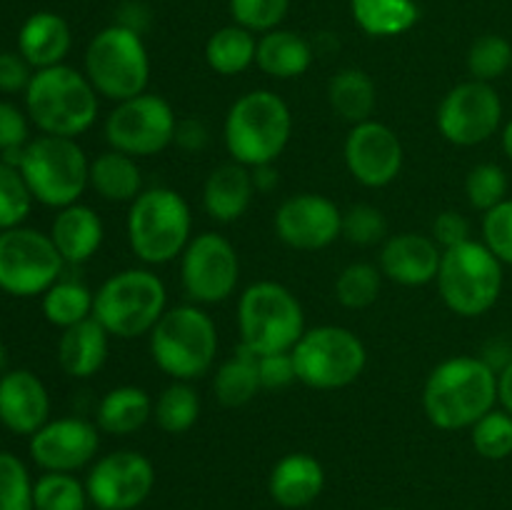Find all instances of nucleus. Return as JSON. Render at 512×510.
I'll return each instance as SVG.
<instances>
[{
	"instance_id": "obj_1",
	"label": "nucleus",
	"mask_w": 512,
	"mask_h": 510,
	"mask_svg": "<svg viewBox=\"0 0 512 510\" xmlns=\"http://www.w3.org/2000/svg\"><path fill=\"white\" fill-rule=\"evenodd\" d=\"M498 403V373L475 355H455L430 370L423 388L425 418L440 430L473 428Z\"/></svg>"
},
{
	"instance_id": "obj_2",
	"label": "nucleus",
	"mask_w": 512,
	"mask_h": 510,
	"mask_svg": "<svg viewBox=\"0 0 512 510\" xmlns=\"http://www.w3.org/2000/svg\"><path fill=\"white\" fill-rule=\"evenodd\" d=\"M293 135V113L273 90H250L230 105L223 140L230 158L245 168L275 163Z\"/></svg>"
},
{
	"instance_id": "obj_3",
	"label": "nucleus",
	"mask_w": 512,
	"mask_h": 510,
	"mask_svg": "<svg viewBox=\"0 0 512 510\" xmlns=\"http://www.w3.org/2000/svg\"><path fill=\"white\" fill-rule=\"evenodd\" d=\"M25 108L43 135L78 138L98 120V93L88 75L60 63L35 70L25 90Z\"/></svg>"
},
{
	"instance_id": "obj_4",
	"label": "nucleus",
	"mask_w": 512,
	"mask_h": 510,
	"mask_svg": "<svg viewBox=\"0 0 512 510\" xmlns=\"http://www.w3.org/2000/svg\"><path fill=\"white\" fill-rule=\"evenodd\" d=\"M150 355L168 378L185 383L203 378L218 358L215 320L195 303L168 308L150 330Z\"/></svg>"
},
{
	"instance_id": "obj_5",
	"label": "nucleus",
	"mask_w": 512,
	"mask_h": 510,
	"mask_svg": "<svg viewBox=\"0 0 512 510\" xmlns=\"http://www.w3.org/2000/svg\"><path fill=\"white\" fill-rule=\"evenodd\" d=\"M128 245L135 258L145 265H165L180 258L193 238V213L178 190L145 188L130 203Z\"/></svg>"
},
{
	"instance_id": "obj_6",
	"label": "nucleus",
	"mask_w": 512,
	"mask_h": 510,
	"mask_svg": "<svg viewBox=\"0 0 512 510\" xmlns=\"http://www.w3.org/2000/svg\"><path fill=\"white\" fill-rule=\"evenodd\" d=\"M298 295L275 280H258L238 298L240 345L255 355L290 353L305 333Z\"/></svg>"
},
{
	"instance_id": "obj_7",
	"label": "nucleus",
	"mask_w": 512,
	"mask_h": 510,
	"mask_svg": "<svg viewBox=\"0 0 512 510\" xmlns=\"http://www.w3.org/2000/svg\"><path fill=\"white\" fill-rule=\"evenodd\" d=\"M168 310L165 283L148 268H128L113 273L98 288L93 318L108 330L110 338L133 340L150 335Z\"/></svg>"
},
{
	"instance_id": "obj_8",
	"label": "nucleus",
	"mask_w": 512,
	"mask_h": 510,
	"mask_svg": "<svg viewBox=\"0 0 512 510\" xmlns=\"http://www.w3.org/2000/svg\"><path fill=\"white\" fill-rule=\"evenodd\" d=\"M438 293L445 308L460 318L485 315L503 293V263L478 240H465L443 250L438 270Z\"/></svg>"
},
{
	"instance_id": "obj_9",
	"label": "nucleus",
	"mask_w": 512,
	"mask_h": 510,
	"mask_svg": "<svg viewBox=\"0 0 512 510\" xmlns=\"http://www.w3.org/2000/svg\"><path fill=\"white\" fill-rule=\"evenodd\" d=\"M30 193L48 208L78 203L90 185V160L75 138L40 135L23 148L18 163Z\"/></svg>"
},
{
	"instance_id": "obj_10",
	"label": "nucleus",
	"mask_w": 512,
	"mask_h": 510,
	"mask_svg": "<svg viewBox=\"0 0 512 510\" xmlns=\"http://www.w3.org/2000/svg\"><path fill=\"white\" fill-rule=\"evenodd\" d=\"M85 75L95 93L115 103L145 93L150 80V55L138 30L120 23L100 30L85 50Z\"/></svg>"
},
{
	"instance_id": "obj_11",
	"label": "nucleus",
	"mask_w": 512,
	"mask_h": 510,
	"mask_svg": "<svg viewBox=\"0 0 512 510\" xmlns=\"http://www.w3.org/2000/svg\"><path fill=\"white\" fill-rule=\"evenodd\" d=\"M290 353L298 380L313 390L348 388L368 365L363 340L343 325H318L305 330Z\"/></svg>"
},
{
	"instance_id": "obj_12",
	"label": "nucleus",
	"mask_w": 512,
	"mask_h": 510,
	"mask_svg": "<svg viewBox=\"0 0 512 510\" xmlns=\"http://www.w3.org/2000/svg\"><path fill=\"white\" fill-rule=\"evenodd\" d=\"M63 255L53 238L35 228L0 230V290L15 298L43 295L60 280Z\"/></svg>"
},
{
	"instance_id": "obj_13",
	"label": "nucleus",
	"mask_w": 512,
	"mask_h": 510,
	"mask_svg": "<svg viewBox=\"0 0 512 510\" xmlns=\"http://www.w3.org/2000/svg\"><path fill=\"white\" fill-rule=\"evenodd\" d=\"M178 115L173 105L155 93H140L135 98L115 103L105 118V140L113 150L133 158H150L175 143Z\"/></svg>"
},
{
	"instance_id": "obj_14",
	"label": "nucleus",
	"mask_w": 512,
	"mask_h": 510,
	"mask_svg": "<svg viewBox=\"0 0 512 510\" xmlns=\"http://www.w3.org/2000/svg\"><path fill=\"white\" fill-rule=\"evenodd\" d=\"M183 290L195 305L225 303L240 280V258L225 235L205 230L193 235L180 255Z\"/></svg>"
},
{
	"instance_id": "obj_15",
	"label": "nucleus",
	"mask_w": 512,
	"mask_h": 510,
	"mask_svg": "<svg viewBox=\"0 0 512 510\" xmlns=\"http://www.w3.org/2000/svg\"><path fill=\"white\" fill-rule=\"evenodd\" d=\"M503 123V100L493 83L465 80L443 95L435 125L448 143L473 148L493 138Z\"/></svg>"
},
{
	"instance_id": "obj_16",
	"label": "nucleus",
	"mask_w": 512,
	"mask_h": 510,
	"mask_svg": "<svg viewBox=\"0 0 512 510\" xmlns=\"http://www.w3.org/2000/svg\"><path fill=\"white\" fill-rule=\"evenodd\" d=\"M155 468L138 450H113L90 468L85 490L98 510H133L150 495Z\"/></svg>"
},
{
	"instance_id": "obj_17",
	"label": "nucleus",
	"mask_w": 512,
	"mask_h": 510,
	"mask_svg": "<svg viewBox=\"0 0 512 510\" xmlns=\"http://www.w3.org/2000/svg\"><path fill=\"white\" fill-rule=\"evenodd\" d=\"M345 168L365 188H385L398 180L405 148L398 133L380 120H365L350 128L345 138Z\"/></svg>"
},
{
	"instance_id": "obj_18",
	"label": "nucleus",
	"mask_w": 512,
	"mask_h": 510,
	"mask_svg": "<svg viewBox=\"0 0 512 510\" xmlns=\"http://www.w3.org/2000/svg\"><path fill=\"white\" fill-rule=\"evenodd\" d=\"M275 235L293 250H323L343 238V213L330 198L298 193L275 210Z\"/></svg>"
},
{
	"instance_id": "obj_19",
	"label": "nucleus",
	"mask_w": 512,
	"mask_h": 510,
	"mask_svg": "<svg viewBox=\"0 0 512 510\" xmlns=\"http://www.w3.org/2000/svg\"><path fill=\"white\" fill-rule=\"evenodd\" d=\"M98 430L85 418L48 420L30 435V455L45 473H75L98 455Z\"/></svg>"
},
{
	"instance_id": "obj_20",
	"label": "nucleus",
	"mask_w": 512,
	"mask_h": 510,
	"mask_svg": "<svg viewBox=\"0 0 512 510\" xmlns=\"http://www.w3.org/2000/svg\"><path fill=\"white\" fill-rule=\"evenodd\" d=\"M443 248L433 235L398 233L385 238L380 248V273L405 288H420L438 278Z\"/></svg>"
},
{
	"instance_id": "obj_21",
	"label": "nucleus",
	"mask_w": 512,
	"mask_h": 510,
	"mask_svg": "<svg viewBox=\"0 0 512 510\" xmlns=\"http://www.w3.org/2000/svg\"><path fill=\"white\" fill-rule=\"evenodd\" d=\"M50 398L43 380L30 370L0 375V423L15 435H33L48 423Z\"/></svg>"
},
{
	"instance_id": "obj_22",
	"label": "nucleus",
	"mask_w": 512,
	"mask_h": 510,
	"mask_svg": "<svg viewBox=\"0 0 512 510\" xmlns=\"http://www.w3.org/2000/svg\"><path fill=\"white\" fill-rule=\"evenodd\" d=\"M325 488V470L310 453H288L273 465L268 480L270 498L283 508H305Z\"/></svg>"
},
{
	"instance_id": "obj_23",
	"label": "nucleus",
	"mask_w": 512,
	"mask_h": 510,
	"mask_svg": "<svg viewBox=\"0 0 512 510\" xmlns=\"http://www.w3.org/2000/svg\"><path fill=\"white\" fill-rule=\"evenodd\" d=\"M255 193L258 190L253 185L250 168L230 160V163L218 165L205 180L203 208L218 223H235L248 213Z\"/></svg>"
},
{
	"instance_id": "obj_24",
	"label": "nucleus",
	"mask_w": 512,
	"mask_h": 510,
	"mask_svg": "<svg viewBox=\"0 0 512 510\" xmlns=\"http://www.w3.org/2000/svg\"><path fill=\"white\" fill-rule=\"evenodd\" d=\"M50 238H53L55 248L63 255L65 263H88L103 245V220L90 205L73 203L58 210L53 228H50Z\"/></svg>"
},
{
	"instance_id": "obj_25",
	"label": "nucleus",
	"mask_w": 512,
	"mask_h": 510,
	"mask_svg": "<svg viewBox=\"0 0 512 510\" xmlns=\"http://www.w3.org/2000/svg\"><path fill=\"white\" fill-rule=\"evenodd\" d=\"M110 353V335L95 318L63 330L58 340V363L70 378H93Z\"/></svg>"
},
{
	"instance_id": "obj_26",
	"label": "nucleus",
	"mask_w": 512,
	"mask_h": 510,
	"mask_svg": "<svg viewBox=\"0 0 512 510\" xmlns=\"http://www.w3.org/2000/svg\"><path fill=\"white\" fill-rule=\"evenodd\" d=\"M70 43L73 38H70L68 23L58 13H48V10L30 15L18 33V53L35 70L63 63Z\"/></svg>"
},
{
	"instance_id": "obj_27",
	"label": "nucleus",
	"mask_w": 512,
	"mask_h": 510,
	"mask_svg": "<svg viewBox=\"0 0 512 510\" xmlns=\"http://www.w3.org/2000/svg\"><path fill=\"white\" fill-rule=\"evenodd\" d=\"M313 58V45H310L303 35L295 33V30L275 28L260 35L255 65H258L268 78L293 80L308 73L310 65H313Z\"/></svg>"
},
{
	"instance_id": "obj_28",
	"label": "nucleus",
	"mask_w": 512,
	"mask_h": 510,
	"mask_svg": "<svg viewBox=\"0 0 512 510\" xmlns=\"http://www.w3.org/2000/svg\"><path fill=\"white\" fill-rule=\"evenodd\" d=\"M155 400L138 385H118L100 398L95 425L108 435H133L153 418Z\"/></svg>"
},
{
	"instance_id": "obj_29",
	"label": "nucleus",
	"mask_w": 512,
	"mask_h": 510,
	"mask_svg": "<svg viewBox=\"0 0 512 510\" xmlns=\"http://www.w3.org/2000/svg\"><path fill=\"white\" fill-rule=\"evenodd\" d=\"M90 188L108 203H133L145 190L138 158L113 148L100 153L90 160Z\"/></svg>"
},
{
	"instance_id": "obj_30",
	"label": "nucleus",
	"mask_w": 512,
	"mask_h": 510,
	"mask_svg": "<svg viewBox=\"0 0 512 510\" xmlns=\"http://www.w3.org/2000/svg\"><path fill=\"white\" fill-rule=\"evenodd\" d=\"M328 100L335 115L350 125L365 123L373 118L378 105V88L373 78L360 68H343L330 78Z\"/></svg>"
},
{
	"instance_id": "obj_31",
	"label": "nucleus",
	"mask_w": 512,
	"mask_h": 510,
	"mask_svg": "<svg viewBox=\"0 0 512 510\" xmlns=\"http://www.w3.org/2000/svg\"><path fill=\"white\" fill-rule=\"evenodd\" d=\"M260 388L263 385H260L258 375V355L245 345H238L233 355L215 370L213 393L225 408H243L258 395Z\"/></svg>"
},
{
	"instance_id": "obj_32",
	"label": "nucleus",
	"mask_w": 512,
	"mask_h": 510,
	"mask_svg": "<svg viewBox=\"0 0 512 510\" xmlns=\"http://www.w3.org/2000/svg\"><path fill=\"white\" fill-rule=\"evenodd\" d=\"M353 20L370 38H395L420 20L415 0H350Z\"/></svg>"
},
{
	"instance_id": "obj_33",
	"label": "nucleus",
	"mask_w": 512,
	"mask_h": 510,
	"mask_svg": "<svg viewBox=\"0 0 512 510\" xmlns=\"http://www.w3.org/2000/svg\"><path fill=\"white\" fill-rule=\"evenodd\" d=\"M255 55H258V38L253 30L238 23L215 30L205 43V60L210 70L225 78L245 73L255 63Z\"/></svg>"
},
{
	"instance_id": "obj_34",
	"label": "nucleus",
	"mask_w": 512,
	"mask_h": 510,
	"mask_svg": "<svg viewBox=\"0 0 512 510\" xmlns=\"http://www.w3.org/2000/svg\"><path fill=\"white\" fill-rule=\"evenodd\" d=\"M200 418V395L193 383L173 380L153 405V420L160 430L170 435H183L198 423Z\"/></svg>"
},
{
	"instance_id": "obj_35",
	"label": "nucleus",
	"mask_w": 512,
	"mask_h": 510,
	"mask_svg": "<svg viewBox=\"0 0 512 510\" xmlns=\"http://www.w3.org/2000/svg\"><path fill=\"white\" fill-rule=\"evenodd\" d=\"M93 300L95 293L80 280H58L43 293V315L48 323L65 330L93 318Z\"/></svg>"
},
{
	"instance_id": "obj_36",
	"label": "nucleus",
	"mask_w": 512,
	"mask_h": 510,
	"mask_svg": "<svg viewBox=\"0 0 512 510\" xmlns=\"http://www.w3.org/2000/svg\"><path fill=\"white\" fill-rule=\"evenodd\" d=\"M380 285H383V273L378 265L350 263L335 280V298L343 308L363 310L378 300Z\"/></svg>"
},
{
	"instance_id": "obj_37",
	"label": "nucleus",
	"mask_w": 512,
	"mask_h": 510,
	"mask_svg": "<svg viewBox=\"0 0 512 510\" xmlns=\"http://www.w3.org/2000/svg\"><path fill=\"white\" fill-rule=\"evenodd\" d=\"M88 490L70 473H45L33 485L35 510H85Z\"/></svg>"
},
{
	"instance_id": "obj_38",
	"label": "nucleus",
	"mask_w": 512,
	"mask_h": 510,
	"mask_svg": "<svg viewBox=\"0 0 512 510\" xmlns=\"http://www.w3.org/2000/svg\"><path fill=\"white\" fill-rule=\"evenodd\" d=\"M512 68V43L503 35H480L468 50V70L473 80L493 83Z\"/></svg>"
},
{
	"instance_id": "obj_39",
	"label": "nucleus",
	"mask_w": 512,
	"mask_h": 510,
	"mask_svg": "<svg viewBox=\"0 0 512 510\" xmlns=\"http://www.w3.org/2000/svg\"><path fill=\"white\" fill-rule=\"evenodd\" d=\"M33 200L18 165L0 160V230L18 228L28 218Z\"/></svg>"
},
{
	"instance_id": "obj_40",
	"label": "nucleus",
	"mask_w": 512,
	"mask_h": 510,
	"mask_svg": "<svg viewBox=\"0 0 512 510\" xmlns=\"http://www.w3.org/2000/svg\"><path fill=\"white\" fill-rule=\"evenodd\" d=\"M470 438L485 460H505L512 455V415L493 408L470 428Z\"/></svg>"
},
{
	"instance_id": "obj_41",
	"label": "nucleus",
	"mask_w": 512,
	"mask_h": 510,
	"mask_svg": "<svg viewBox=\"0 0 512 510\" xmlns=\"http://www.w3.org/2000/svg\"><path fill=\"white\" fill-rule=\"evenodd\" d=\"M465 195H468V203L475 210H493L495 205H500L503 200H508V175L500 165L495 163H480L475 168H470L468 178H465Z\"/></svg>"
},
{
	"instance_id": "obj_42",
	"label": "nucleus",
	"mask_w": 512,
	"mask_h": 510,
	"mask_svg": "<svg viewBox=\"0 0 512 510\" xmlns=\"http://www.w3.org/2000/svg\"><path fill=\"white\" fill-rule=\"evenodd\" d=\"M33 485L18 455L0 453V510H35Z\"/></svg>"
},
{
	"instance_id": "obj_43",
	"label": "nucleus",
	"mask_w": 512,
	"mask_h": 510,
	"mask_svg": "<svg viewBox=\"0 0 512 510\" xmlns=\"http://www.w3.org/2000/svg\"><path fill=\"white\" fill-rule=\"evenodd\" d=\"M343 238L348 243L368 248V245L385 243L388 238V220L383 210L375 205L358 203L343 213Z\"/></svg>"
},
{
	"instance_id": "obj_44",
	"label": "nucleus",
	"mask_w": 512,
	"mask_h": 510,
	"mask_svg": "<svg viewBox=\"0 0 512 510\" xmlns=\"http://www.w3.org/2000/svg\"><path fill=\"white\" fill-rule=\"evenodd\" d=\"M230 15L253 33H268L285 20L290 0H228Z\"/></svg>"
},
{
	"instance_id": "obj_45",
	"label": "nucleus",
	"mask_w": 512,
	"mask_h": 510,
	"mask_svg": "<svg viewBox=\"0 0 512 510\" xmlns=\"http://www.w3.org/2000/svg\"><path fill=\"white\" fill-rule=\"evenodd\" d=\"M483 243L500 263L512 265V200H503L483 215Z\"/></svg>"
},
{
	"instance_id": "obj_46",
	"label": "nucleus",
	"mask_w": 512,
	"mask_h": 510,
	"mask_svg": "<svg viewBox=\"0 0 512 510\" xmlns=\"http://www.w3.org/2000/svg\"><path fill=\"white\" fill-rule=\"evenodd\" d=\"M28 135V120H25L23 110L0 100V153H3L5 163H20L23 148L30 143Z\"/></svg>"
},
{
	"instance_id": "obj_47",
	"label": "nucleus",
	"mask_w": 512,
	"mask_h": 510,
	"mask_svg": "<svg viewBox=\"0 0 512 510\" xmlns=\"http://www.w3.org/2000/svg\"><path fill=\"white\" fill-rule=\"evenodd\" d=\"M258 375L263 388H285V385L295 383L298 373H295L293 353H270L258 355Z\"/></svg>"
},
{
	"instance_id": "obj_48",
	"label": "nucleus",
	"mask_w": 512,
	"mask_h": 510,
	"mask_svg": "<svg viewBox=\"0 0 512 510\" xmlns=\"http://www.w3.org/2000/svg\"><path fill=\"white\" fill-rule=\"evenodd\" d=\"M433 240L443 250L455 248V245L470 240L468 218L460 215L458 210H443V213L433 220Z\"/></svg>"
},
{
	"instance_id": "obj_49",
	"label": "nucleus",
	"mask_w": 512,
	"mask_h": 510,
	"mask_svg": "<svg viewBox=\"0 0 512 510\" xmlns=\"http://www.w3.org/2000/svg\"><path fill=\"white\" fill-rule=\"evenodd\" d=\"M30 65L20 53H0V93H20L28 90Z\"/></svg>"
},
{
	"instance_id": "obj_50",
	"label": "nucleus",
	"mask_w": 512,
	"mask_h": 510,
	"mask_svg": "<svg viewBox=\"0 0 512 510\" xmlns=\"http://www.w3.org/2000/svg\"><path fill=\"white\" fill-rule=\"evenodd\" d=\"M210 140V130L205 128L203 120L185 118L178 120V128H175V145L188 153H195V150H203Z\"/></svg>"
},
{
	"instance_id": "obj_51",
	"label": "nucleus",
	"mask_w": 512,
	"mask_h": 510,
	"mask_svg": "<svg viewBox=\"0 0 512 510\" xmlns=\"http://www.w3.org/2000/svg\"><path fill=\"white\" fill-rule=\"evenodd\" d=\"M250 173H253V185H255V190H258V193H270V190L278 188L280 173L275 170L273 163L258 165V168H250Z\"/></svg>"
},
{
	"instance_id": "obj_52",
	"label": "nucleus",
	"mask_w": 512,
	"mask_h": 510,
	"mask_svg": "<svg viewBox=\"0 0 512 510\" xmlns=\"http://www.w3.org/2000/svg\"><path fill=\"white\" fill-rule=\"evenodd\" d=\"M498 403L512 415V360L498 373Z\"/></svg>"
},
{
	"instance_id": "obj_53",
	"label": "nucleus",
	"mask_w": 512,
	"mask_h": 510,
	"mask_svg": "<svg viewBox=\"0 0 512 510\" xmlns=\"http://www.w3.org/2000/svg\"><path fill=\"white\" fill-rule=\"evenodd\" d=\"M503 150H505V155L512 160V120L503 128Z\"/></svg>"
},
{
	"instance_id": "obj_54",
	"label": "nucleus",
	"mask_w": 512,
	"mask_h": 510,
	"mask_svg": "<svg viewBox=\"0 0 512 510\" xmlns=\"http://www.w3.org/2000/svg\"><path fill=\"white\" fill-rule=\"evenodd\" d=\"M5 368H8V350H5V345L0 343V375L8 373Z\"/></svg>"
},
{
	"instance_id": "obj_55",
	"label": "nucleus",
	"mask_w": 512,
	"mask_h": 510,
	"mask_svg": "<svg viewBox=\"0 0 512 510\" xmlns=\"http://www.w3.org/2000/svg\"><path fill=\"white\" fill-rule=\"evenodd\" d=\"M380 510H403V508H380Z\"/></svg>"
}]
</instances>
